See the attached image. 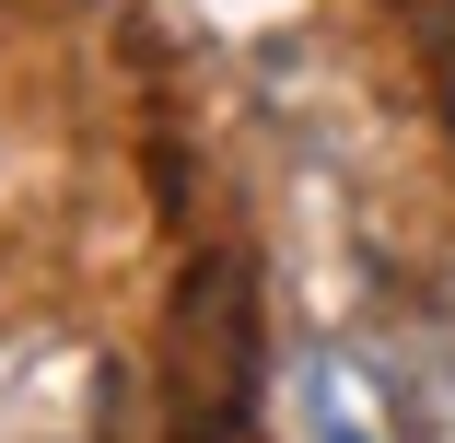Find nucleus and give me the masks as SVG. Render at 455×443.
<instances>
[{
    "mask_svg": "<svg viewBox=\"0 0 455 443\" xmlns=\"http://www.w3.org/2000/svg\"><path fill=\"white\" fill-rule=\"evenodd\" d=\"M257 374H268L257 257L199 245L164 304V431L175 443H257Z\"/></svg>",
    "mask_w": 455,
    "mask_h": 443,
    "instance_id": "nucleus-1",
    "label": "nucleus"
},
{
    "mask_svg": "<svg viewBox=\"0 0 455 443\" xmlns=\"http://www.w3.org/2000/svg\"><path fill=\"white\" fill-rule=\"evenodd\" d=\"M443 140H455V70H443Z\"/></svg>",
    "mask_w": 455,
    "mask_h": 443,
    "instance_id": "nucleus-2",
    "label": "nucleus"
},
{
    "mask_svg": "<svg viewBox=\"0 0 455 443\" xmlns=\"http://www.w3.org/2000/svg\"><path fill=\"white\" fill-rule=\"evenodd\" d=\"M327 443H350V431H327Z\"/></svg>",
    "mask_w": 455,
    "mask_h": 443,
    "instance_id": "nucleus-3",
    "label": "nucleus"
}]
</instances>
